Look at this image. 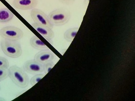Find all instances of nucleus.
I'll return each mask as SVG.
<instances>
[{"label": "nucleus", "instance_id": "obj_7", "mask_svg": "<svg viewBox=\"0 0 135 101\" xmlns=\"http://www.w3.org/2000/svg\"><path fill=\"white\" fill-rule=\"evenodd\" d=\"M31 26L50 43H52V39L54 37V33L52 29L35 23H33Z\"/></svg>", "mask_w": 135, "mask_h": 101}, {"label": "nucleus", "instance_id": "obj_3", "mask_svg": "<svg viewBox=\"0 0 135 101\" xmlns=\"http://www.w3.org/2000/svg\"><path fill=\"white\" fill-rule=\"evenodd\" d=\"M48 17L53 26H62L69 22L71 18V13L67 9L60 8L52 11Z\"/></svg>", "mask_w": 135, "mask_h": 101}, {"label": "nucleus", "instance_id": "obj_15", "mask_svg": "<svg viewBox=\"0 0 135 101\" xmlns=\"http://www.w3.org/2000/svg\"><path fill=\"white\" fill-rule=\"evenodd\" d=\"M9 66L8 60L3 57L0 56V69L8 68Z\"/></svg>", "mask_w": 135, "mask_h": 101}, {"label": "nucleus", "instance_id": "obj_6", "mask_svg": "<svg viewBox=\"0 0 135 101\" xmlns=\"http://www.w3.org/2000/svg\"><path fill=\"white\" fill-rule=\"evenodd\" d=\"M23 68L26 72L33 75L44 73V64L34 59L26 62Z\"/></svg>", "mask_w": 135, "mask_h": 101}, {"label": "nucleus", "instance_id": "obj_12", "mask_svg": "<svg viewBox=\"0 0 135 101\" xmlns=\"http://www.w3.org/2000/svg\"><path fill=\"white\" fill-rule=\"evenodd\" d=\"M79 28V27H73L68 29L64 34L65 39L69 42H72L77 34Z\"/></svg>", "mask_w": 135, "mask_h": 101}, {"label": "nucleus", "instance_id": "obj_11", "mask_svg": "<svg viewBox=\"0 0 135 101\" xmlns=\"http://www.w3.org/2000/svg\"><path fill=\"white\" fill-rule=\"evenodd\" d=\"M30 43L31 47L36 49L42 50L49 49L42 40L35 35L33 36L31 38Z\"/></svg>", "mask_w": 135, "mask_h": 101}, {"label": "nucleus", "instance_id": "obj_19", "mask_svg": "<svg viewBox=\"0 0 135 101\" xmlns=\"http://www.w3.org/2000/svg\"><path fill=\"white\" fill-rule=\"evenodd\" d=\"M1 90V86H0V90Z\"/></svg>", "mask_w": 135, "mask_h": 101}, {"label": "nucleus", "instance_id": "obj_9", "mask_svg": "<svg viewBox=\"0 0 135 101\" xmlns=\"http://www.w3.org/2000/svg\"><path fill=\"white\" fill-rule=\"evenodd\" d=\"M38 0H14L12 2L15 8L21 10H30L37 5Z\"/></svg>", "mask_w": 135, "mask_h": 101}, {"label": "nucleus", "instance_id": "obj_4", "mask_svg": "<svg viewBox=\"0 0 135 101\" xmlns=\"http://www.w3.org/2000/svg\"><path fill=\"white\" fill-rule=\"evenodd\" d=\"M0 36L5 39L18 41L23 37V32L20 28L17 27L8 26L1 29Z\"/></svg>", "mask_w": 135, "mask_h": 101}, {"label": "nucleus", "instance_id": "obj_10", "mask_svg": "<svg viewBox=\"0 0 135 101\" xmlns=\"http://www.w3.org/2000/svg\"><path fill=\"white\" fill-rule=\"evenodd\" d=\"M15 15L8 8H3L0 9V23H7L11 21Z\"/></svg>", "mask_w": 135, "mask_h": 101}, {"label": "nucleus", "instance_id": "obj_8", "mask_svg": "<svg viewBox=\"0 0 135 101\" xmlns=\"http://www.w3.org/2000/svg\"><path fill=\"white\" fill-rule=\"evenodd\" d=\"M55 58V54L50 49L42 50L35 55L34 59L44 64L53 61Z\"/></svg>", "mask_w": 135, "mask_h": 101}, {"label": "nucleus", "instance_id": "obj_16", "mask_svg": "<svg viewBox=\"0 0 135 101\" xmlns=\"http://www.w3.org/2000/svg\"><path fill=\"white\" fill-rule=\"evenodd\" d=\"M8 70L7 69H0V82L8 77Z\"/></svg>", "mask_w": 135, "mask_h": 101}, {"label": "nucleus", "instance_id": "obj_17", "mask_svg": "<svg viewBox=\"0 0 135 101\" xmlns=\"http://www.w3.org/2000/svg\"><path fill=\"white\" fill-rule=\"evenodd\" d=\"M76 0H59L62 4L65 5H71Z\"/></svg>", "mask_w": 135, "mask_h": 101}, {"label": "nucleus", "instance_id": "obj_1", "mask_svg": "<svg viewBox=\"0 0 135 101\" xmlns=\"http://www.w3.org/2000/svg\"><path fill=\"white\" fill-rule=\"evenodd\" d=\"M8 77L16 85L22 88H25L28 86L30 79L23 68L14 65L8 68Z\"/></svg>", "mask_w": 135, "mask_h": 101}, {"label": "nucleus", "instance_id": "obj_18", "mask_svg": "<svg viewBox=\"0 0 135 101\" xmlns=\"http://www.w3.org/2000/svg\"><path fill=\"white\" fill-rule=\"evenodd\" d=\"M90 0H83L84 3L86 5L88 6L90 2Z\"/></svg>", "mask_w": 135, "mask_h": 101}, {"label": "nucleus", "instance_id": "obj_13", "mask_svg": "<svg viewBox=\"0 0 135 101\" xmlns=\"http://www.w3.org/2000/svg\"><path fill=\"white\" fill-rule=\"evenodd\" d=\"M45 73H38L35 74L34 76L31 77L30 80V83L32 87L37 83L40 80L42 79L45 76Z\"/></svg>", "mask_w": 135, "mask_h": 101}, {"label": "nucleus", "instance_id": "obj_2", "mask_svg": "<svg viewBox=\"0 0 135 101\" xmlns=\"http://www.w3.org/2000/svg\"><path fill=\"white\" fill-rule=\"evenodd\" d=\"M0 44L4 53L9 57L18 58L22 54V49L21 44L17 40L3 38Z\"/></svg>", "mask_w": 135, "mask_h": 101}, {"label": "nucleus", "instance_id": "obj_5", "mask_svg": "<svg viewBox=\"0 0 135 101\" xmlns=\"http://www.w3.org/2000/svg\"><path fill=\"white\" fill-rule=\"evenodd\" d=\"M31 16L34 23L49 27L52 29L53 28L54 26L50 22L48 16L41 9L36 8L31 9Z\"/></svg>", "mask_w": 135, "mask_h": 101}, {"label": "nucleus", "instance_id": "obj_14", "mask_svg": "<svg viewBox=\"0 0 135 101\" xmlns=\"http://www.w3.org/2000/svg\"><path fill=\"white\" fill-rule=\"evenodd\" d=\"M55 63L53 61L47 62L44 64V73L45 75L49 73L50 70L54 68Z\"/></svg>", "mask_w": 135, "mask_h": 101}]
</instances>
